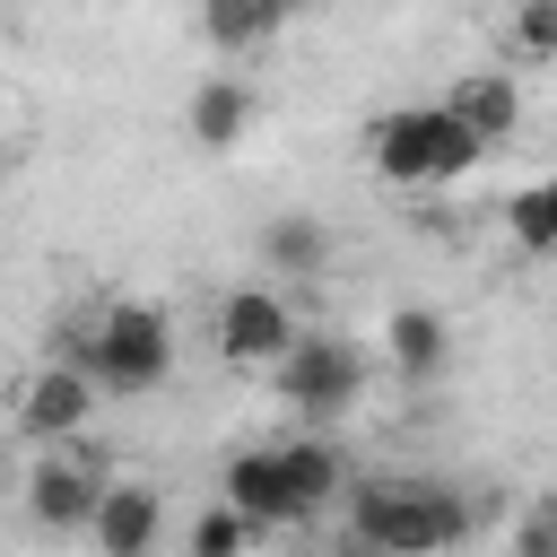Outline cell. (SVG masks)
I'll use <instances>...</instances> for the list:
<instances>
[{"instance_id": "17", "label": "cell", "mask_w": 557, "mask_h": 557, "mask_svg": "<svg viewBox=\"0 0 557 557\" xmlns=\"http://www.w3.org/2000/svg\"><path fill=\"white\" fill-rule=\"evenodd\" d=\"M252 540H261V522H252L235 496L200 505V522H191V557H235V548H252Z\"/></svg>"}, {"instance_id": "11", "label": "cell", "mask_w": 557, "mask_h": 557, "mask_svg": "<svg viewBox=\"0 0 557 557\" xmlns=\"http://www.w3.org/2000/svg\"><path fill=\"white\" fill-rule=\"evenodd\" d=\"M218 496H235L261 531H296V522H305L296 496H287V479H278V453H270V444H244V453L218 470Z\"/></svg>"}, {"instance_id": "20", "label": "cell", "mask_w": 557, "mask_h": 557, "mask_svg": "<svg viewBox=\"0 0 557 557\" xmlns=\"http://www.w3.org/2000/svg\"><path fill=\"white\" fill-rule=\"evenodd\" d=\"M278 9H287V17H305V9H322V0H278Z\"/></svg>"}, {"instance_id": "15", "label": "cell", "mask_w": 557, "mask_h": 557, "mask_svg": "<svg viewBox=\"0 0 557 557\" xmlns=\"http://www.w3.org/2000/svg\"><path fill=\"white\" fill-rule=\"evenodd\" d=\"M191 17H200V44H209V52H261V44L287 26L278 0H200Z\"/></svg>"}, {"instance_id": "3", "label": "cell", "mask_w": 557, "mask_h": 557, "mask_svg": "<svg viewBox=\"0 0 557 557\" xmlns=\"http://www.w3.org/2000/svg\"><path fill=\"white\" fill-rule=\"evenodd\" d=\"M366 157H374V174L400 183V191H444V183H470V174H479L487 139H479L453 104H392V113L366 122Z\"/></svg>"}, {"instance_id": "19", "label": "cell", "mask_w": 557, "mask_h": 557, "mask_svg": "<svg viewBox=\"0 0 557 557\" xmlns=\"http://www.w3.org/2000/svg\"><path fill=\"white\" fill-rule=\"evenodd\" d=\"M513 548H522V557H557V496H548L540 513L513 522Z\"/></svg>"}, {"instance_id": "1", "label": "cell", "mask_w": 557, "mask_h": 557, "mask_svg": "<svg viewBox=\"0 0 557 557\" xmlns=\"http://www.w3.org/2000/svg\"><path fill=\"white\" fill-rule=\"evenodd\" d=\"M470 531H479V513H470V496L444 487V479H409V470L348 479V540H357V548L435 557V548H461Z\"/></svg>"}, {"instance_id": "18", "label": "cell", "mask_w": 557, "mask_h": 557, "mask_svg": "<svg viewBox=\"0 0 557 557\" xmlns=\"http://www.w3.org/2000/svg\"><path fill=\"white\" fill-rule=\"evenodd\" d=\"M513 52L557 61V0H513Z\"/></svg>"}, {"instance_id": "4", "label": "cell", "mask_w": 557, "mask_h": 557, "mask_svg": "<svg viewBox=\"0 0 557 557\" xmlns=\"http://www.w3.org/2000/svg\"><path fill=\"white\" fill-rule=\"evenodd\" d=\"M270 392L305 418V426H331L366 400V348L339 339V331H296V348L270 366Z\"/></svg>"}, {"instance_id": "10", "label": "cell", "mask_w": 557, "mask_h": 557, "mask_svg": "<svg viewBox=\"0 0 557 557\" xmlns=\"http://www.w3.org/2000/svg\"><path fill=\"white\" fill-rule=\"evenodd\" d=\"M252 113H261V96H252L244 78H226V70H209V78L191 87V113H183V131H191V148H209V157H226V148H244V131H252Z\"/></svg>"}, {"instance_id": "2", "label": "cell", "mask_w": 557, "mask_h": 557, "mask_svg": "<svg viewBox=\"0 0 557 557\" xmlns=\"http://www.w3.org/2000/svg\"><path fill=\"white\" fill-rule=\"evenodd\" d=\"M52 348L78 357L113 400H139V392H157V383L174 374V322H165V305H148V296H113V305H96V313L70 322Z\"/></svg>"}, {"instance_id": "13", "label": "cell", "mask_w": 557, "mask_h": 557, "mask_svg": "<svg viewBox=\"0 0 557 557\" xmlns=\"http://www.w3.org/2000/svg\"><path fill=\"white\" fill-rule=\"evenodd\" d=\"M444 104H453L487 148H505V139L522 131V87H513V70H461V78L444 87Z\"/></svg>"}, {"instance_id": "6", "label": "cell", "mask_w": 557, "mask_h": 557, "mask_svg": "<svg viewBox=\"0 0 557 557\" xmlns=\"http://www.w3.org/2000/svg\"><path fill=\"white\" fill-rule=\"evenodd\" d=\"M96 392H104V383H96L78 357H61V348H52V357H44V366L17 383V435H35V444L78 435V426L96 418Z\"/></svg>"}, {"instance_id": "8", "label": "cell", "mask_w": 557, "mask_h": 557, "mask_svg": "<svg viewBox=\"0 0 557 557\" xmlns=\"http://www.w3.org/2000/svg\"><path fill=\"white\" fill-rule=\"evenodd\" d=\"M157 531H165V496H157V487H139V479H113V487H104V505H96V522H87L96 557H148V548H157Z\"/></svg>"}, {"instance_id": "9", "label": "cell", "mask_w": 557, "mask_h": 557, "mask_svg": "<svg viewBox=\"0 0 557 557\" xmlns=\"http://www.w3.org/2000/svg\"><path fill=\"white\" fill-rule=\"evenodd\" d=\"M104 487H113V479H96L87 461H35V479H26V513H35L44 531H87L96 505H104Z\"/></svg>"}, {"instance_id": "5", "label": "cell", "mask_w": 557, "mask_h": 557, "mask_svg": "<svg viewBox=\"0 0 557 557\" xmlns=\"http://www.w3.org/2000/svg\"><path fill=\"white\" fill-rule=\"evenodd\" d=\"M296 305L278 296V287H226L218 296V357L235 366V374H270L287 348H296Z\"/></svg>"}, {"instance_id": "14", "label": "cell", "mask_w": 557, "mask_h": 557, "mask_svg": "<svg viewBox=\"0 0 557 557\" xmlns=\"http://www.w3.org/2000/svg\"><path fill=\"white\" fill-rule=\"evenodd\" d=\"M252 252H261L270 278H322V270H331V226H322L313 209H278V218L252 235Z\"/></svg>"}, {"instance_id": "16", "label": "cell", "mask_w": 557, "mask_h": 557, "mask_svg": "<svg viewBox=\"0 0 557 557\" xmlns=\"http://www.w3.org/2000/svg\"><path fill=\"white\" fill-rule=\"evenodd\" d=\"M505 235L522 252H557V174H531L513 200H505Z\"/></svg>"}, {"instance_id": "7", "label": "cell", "mask_w": 557, "mask_h": 557, "mask_svg": "<svg viewBox=\"0 0 557 557\" xmlns=\"http://www.w3.org/2000/svg\"><path fill=\"white\" fill-rule=\"evenodd\" d=\"M270 453H278V479H287V496H296V513H305V522H313V513H331V505L348 496V453H339L322 426H296V435H278Z\"/></svg>"}, {"instance_id": "12", "label": "cell", "mask_w": 557, "mask_h": 557, "mask_svg": "<svg viewBox=\"0 0 557 557\" xmlns=\"http://www.w3.org/2000/svg\"><path fill=\"white\" fill-rule=\"evenodd\" d=\"M383 357H392L400 383H435V374L453 366V322H444L435 305H400V313L383 322Z\"/></svg>"}]
</instances>
